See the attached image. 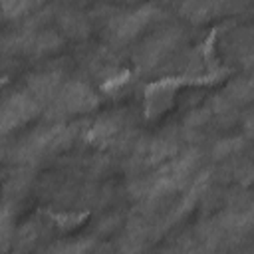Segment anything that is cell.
Instances as JSON below:
<instances>
[{
    "label": "cell",
    "instance_id": "obj_1",
    "mask_svg": "<svg viewBox=\"0 0 254 254\" xmlns=\"http://www.w3.org/2000/svg\"><path fill=\"white\" fill-rule=\"evenodd\" d=\"M34 113V101L26 95L12 97L0 109V129H12Z\"/></svg>",
    "mask_w": 254,
    "mask_h": 254
},
{
    "label": "cell",
    "instance_id": "obj_2",
    "mask_svg": "<svg viewBox=\"0 0 254 254\" xmlns=\"http://www.w3.org/2000/svg\"><path fill=\"white\" fill-rule=\"evenodd\" d=\"M62 105L69 111H79V109H87L91 105H95V97L93 93L85 87V85H79V83H73L69 85L64 95H62Z\"/></svg>",
    "mask_w": 254,
    "mask_h": 254
},
{
    "label": "cell",
    "instance_id": "obj_3",
    "mask_svg": "<svg viewBox=\"0 0 254 254\" xmlns=\"http://www.w3.org/2000/svg\"><path fill=\"white\" fill-rule=\"evenodd\" d=\"M149 20H151V12H149V10H137V12L125 16V18L119 22L117 34H119L121 38H131V36H135L139 30H143Z\"/></svg>",
    "mask_w": 254,
    "mask_h": 254
},
{
    "label": "cell",
    "instance_id": "obj_4",
    "mask_svg": "<svg viewBox=\"0 0 254 254\" xmlns=\"http://www.w3.org/2000/svg\"><path fill=\"white\" fill-rule=\"evenodd\" d=\"M183 10L192 20H204V18H210L214 6L210 0H187Z\"/></svg>",
    "mask_w": 254,
    "mask_h": 254
},
{
    "label": "cell",
    "instance_id": "obj_5",
    "mask_svg": "<svg viewBox=\"0 0 254 254\" xmlns=\"http://www.w3.org/2000/svg\"><path fill=\"white\" fill-rule=\"evenodd\" d=\"M8 236V214L0 210V248L4 246V240Z\"/></svg>",
    "mask_w": 254,
    "mask_h": 254
}]
</instances>
